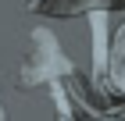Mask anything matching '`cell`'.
Wrapping results in <instances>:
<instances>
[{
    "mask_svg": "<svg viewBox=\"0 0 125 121\" xmlns=\"http://www.w3.org/2000/svg\"><path fill=\"white\" fill-rule=\"evenodd\" d=\"M72 75H75V64L61 50V39L47 25H36L29 32V39H25V54H21L18 68H14V89L32 93V89H39L47 82L72 78Z\"/></svg>",
    "mask_w": 125,
    "mask_h": 121,
    "instance_id": "cell-1",
    "label": "cell"
},
{
    "mask_svg": "<svg viewBox=\"0 0 125 121\" xmlns=\"http://www.w3.org/2000/svg\"><path fill=\"white\" fill-rule=\"evenodd\" d=\"M89 43H93V57H89V82L96 93H107V61H111V14L107 11H89Z\"/></svg>",
    "mask_w": 125,
    "mask_h": 121,
    "instance_id": "cell-2",
    "label": "cell"
},
{
    "mask_svg": "<svg viewBox=\"0 0 125 121\" xmlns=\"http://www.w3.org/2000/svg\"><path fill=\"white\" fill-rule=\"evenodd\" d=\"M29 11L39 14H54V18H72V14H89V11H111V7H125V0H25Z\"/></svg>",
    "mask_w": 125,
    "mask_h": 121,
    "instance_id": "cell-3",
    "label": "cell"
},
{
    "mask_svg": "<svg viewBox=\"0 0 125 121\" xmlns=\"http://www.w3.org/2000/svg\"><path fill=\"white\" fill-rule=\"evenodd\" d=\"M47 89H50V100H54V111H57V121H75L72 100H68V89L61 85V78L57 82H47Z\"/></svg>",
    "mask_w": 125,
    "mask_h": 121,
    "instance_id": "cell-4",
    "label": "cell"
},
{
    "mask_svg": "<svg viewBox=\"0 0 125 121\" xmlns=\"http://www.w3.org/2000/svg\"><path fill=\"white\" fill-rule=\"evenodd\" d=\"M115 64H125V25L118 28L115 43H111V61H107V68H115Z\"/></svg>",
    "mask_w": 125,
    "mask_h": 121,
    "instance_id": "cell-5",
    "label": "cell"
},
{
    "mask_svg": "<svg viewBox=\"0 0 125 121\" xmlns=\"http://www.w3.org/2000/svg\"><path fill=\"white\" fill-rule=\"evenodd\" d=\"M107 82H111V89H118V93L125 96V64H115V68H111V78H107Z\"/></svg>",
    "mask_w": 125,
    "mask_h": 121,
    "instance_id": "cell-6",
    "label": "cell"
},
{
    "mask_svg": "<svg viewBox=\"0 0 125 121\" xmlns=\"http://www.w3.org/2000/svg\"><path fill=\"white\" fill-rule=\"evenodd\" d=\"M100 121H125V118H115V114H104Z\"/></svg>",
    "mask_w": 125,
    "mask_h": 121,
    "instance_id": "cell-7",
    "label": "cell"
},
{
    "mask_svg": "<svg viewBox=\"0 0 125 121\" xmlns=\"http://www.w3.org/2000/svg\"><path fill=\"white\" fill-rule=\"evenodd\" d=\"M0 121H7V107H4V103H0Z\"/></svg>",
    "mask_w": 125,
    "mask_h": 121,
    "instance_id": "cell-8",
    "label": "cell"
}]
</instances>
